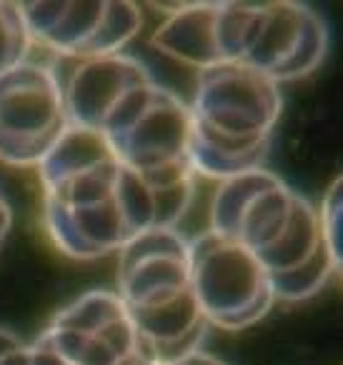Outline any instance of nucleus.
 Instances as JSON below:
<instances>
[{
    "instance_id": "nucleus-15",
    "label": "nucleus",
    "mask_w": 343,
    "mask_h": 365,
    "mask_svg": "<svg viewBox=\"0 0 343 365\" xmlns=\"http://www.w3.org/2000/svg\"><path fill=\"white\" fill-rule=\"evenodd\" d=\"M11 228H13V208H11L8 195L3 193V188H0V248H3V243H6Z\"/></svg>"
},
{
    "instance_id": "nucleus-1",
    "label": "nucleus",
    "mask_w": 343,
    "mask_h": 365,
    "mask_svg": "<svg viewBox=\"0 0 343 365\" xmlns=\"http://www.w3.org/2000/svg\"><path fill=\"white\" fill-rule=\"evenodd\" d=\"M43 223L73 260L121 253L153 228H176L196 193V178L158 182L131 170L101 133L68 128L38 165Z\"/></svg>"
},
{
    "instance_id": "nucleus-6",
    "label": "nucleus",
    "mask_w": 343,
    "mask_h": 365,
    "mask_svg": "<svg viewBox=\"0 0 343 365\" xmlns=\"http://www.w3.org/2000/svg\"><path fill=\"white\" fill-rule=\"evenodd\" d=\"M191 135L188 106L173 91L153 81L103 138L131 170L148 180L171 182L196 178L191 165Z\"/></svg>"
},
{
    "instance_id": "nucleus-5",
    "label": "nucleus",
    "mask_w": 343,
    "mask_h": 365,
    "mask_svg": "<svg viewBox=\"0 0 343 365\" xmlns=\"http://www.w3.org/2000/svg\"><path fill=\"white\" fill-rule=\"evenodd\" d=\"M188 245L193 290L208 325L241 330L271 310V275L251 250L213 230H203Z\"/></svg>"
},
{
    "instance_id": "nucleus-2",
    "label": "nucleus",
    "mask_w": 343,
    "mask_h": 365,
    "mask_svg": "<svg viewBox=\"0 0 343 365\" xmlns=\"http://www.w3.org/2000/svg\"><path fill=\"white\" fill-rule=\"evenodd\" d=\"M208 230L236 240L261 260L276 300H308L341 273L313 203L266 168L218 180Z\"/></svg>"
},
{
    "instance_id": "nucleus-16",
    "label": "nucleus",
    "mask_w": 343,
    "mask_h": 365,
    "mask_svg": "<svg viewBox=\"0 0 343 365\" xmlns=\"http://www.w3.org/2000/svg\"><path fill=\"white\" fill-rule=\"evenodd\" d=\"M161 365H226L223 360H218L216 355L203 353V350H196L191 355H183L178 360H171V363H161Z\"/></svg>"
},
{
    "instance_id": "nucleus-12",
    "label": "nucleus",
    "mask_w": 343,
    "mask_h": 365,
    "mask_svg": "<svg viewBox=\"0 0 343 365\" xmlns=\"http://www.w3.org/2000/svg\"><path fill=\"white\" fill-rule=\"evenodd\" d=\"M68 61V58H63ZM66 113L73 128L106 133L118 120L126 106L153 83V73L146 63L126 53L98 58H78L68 68H58Z\"/></svg>"
},
{
    "instance_id": "nucleus-11",
    "label": "nucleus",
    "mask_w": 343,
    "mask_h": 365,
    "mask_svg": "<svg viewBox=\"0 0 343 365\" xmlns=\"http://www.w3.org/2000/svg\"><path fill=\"white\" fill-rule=\"evenodd\" d=\"M328 23L308 3H258L256 31L243 66L263 73L278 86L306 78L326 61Z\"/></svg>"
},
{
    "instance_id": "nucleus-17",
    "label": "nucleus",
    "mask_w": 343,
    "mask_h": 365,
    "mask_svg": "<svg viewBox=\"0 0 343 365\" xmlns=\"http://www.w3.org/2000/svg\"><path fill=\"white\" fill-rule=\"evenodd\" d=\"M21 345H23V340L18 338L13 330H8V328H3V325H0V363H3V360H6L11 353H16Z\"/></svg>"
},
{
    "instance_id": "nucleus-4",
    "label": "nucleus",
    "mask_w": 343,
    "mask_h": 365,
    "mask_svg": "<svg viewBox=\"0 0 343 365\" xmlns=\"http://www.w3.org/2000/svg\"><path fill=\"white\" fill-rule=\"evenodd\" d=\"M118 298L156 363L201 350L208 330L191 278V245L176 228L133 238L118 260Z\"/></svg>"
},
{
    "instance_id": "nucleus-14",
    "label": "nucleus",
    "mask_w": 343,
    "mask_h": 365,
    "mask_svg": "<svg viewBox=\"0 0 343 365\" xmlns=\"http://www.w3.org/2000/svg\"><path fill=\"white\" fill-rule=\"evenodd\" d=\"M318 218H321V233L328 253L341 265V178L331 182V188L321 203V210H318Z\"/></svg>"
},
{
    "instance_id": "nucleus-3",
    "label": "nucleus",
    "mask_w": 343,
    "mask_h": 365,
    "mask_svg": "<svg viewBox=\"0 0 343 365\" xmlns=\"http://www.w3.org/2000/svg\"><path fill=\"white\" fill-rule=\"evenodd\" d=\"M281 108V86L243 63L201 71L188 106L196 175L226 180L263 168Z\"/></svg>"
},
{
    "instance_id": "nucleus-9",
    "label": "nucleus",
    "mask_w": 343,
    "mask_h": 365,
    "mask_svg": "<svg viewBox=\"0 0 343 365\" xmlns=\"http://www.w3.org/2000/svg\"><path fill=\"white\" fill-rule=\"evenodd\" d=\"M33 41L58 58H98L121 53L143 28V11L128 0H51L23 6Z\"/></svg>"
},
{
    "instance_id": "nucleus-7",
    "label": "nucleus",
    "mask_w": 343,
    "mask_h": 365,
    "mask_svg": "<svg viewBox=\"0 0 343 365\" xmlns=\"http://www.w3.org/2000/svg\"><path fill=\"white\" fill-rule=\"evenodd\" d=\"M68 128L56 63L28 58L0 76V160L41 165Z\"/></svg>"
},
{
    "instance_id": "nucleus-8",
    "label": "nucleus",
    "mask_w": 343,
    "mask_h": 365,
    "mask_svg": "<svg viewBox=\"0 0 343 365\" xmlns=\"http://www.w3.org/2000/svg\"><path fill=\"white\" fill-rule=\"evenodd\" d=\"M68 365H158L113 290H88L38 335Z\"/></svg>"
},
{
    "instance_id": "nucleus-13",
    "label": "nucleus",
    "mask_w": 343,
    "mask_h": 365,
    "mask_svg": "<svg viewBox=\"0 0 343 365\" xmlns=\"http://www.w3.org/2000/svg\"><path fill=\"white\" fill-rule=\"evenodd\" d=\"M33 38L21 3L0 0V76L31 58Z\"/></svg>"
},
{
    "instance_id": "nucleus-10",
    "label": "nucleus",
    "mask_w": 343,
    "mask_h": 365,
    "mask_svg": "<svg viewBox=\"0 0 343 365\" xmlns=\"http://www.w3.org/2000/svg\"><path fill=\"white\" fill-rule=\"evenodd\" d=\"M256 21L258 3H183L156 28L153 46L201 71L243 63Z\"/></svg>"
}]
</instances>
